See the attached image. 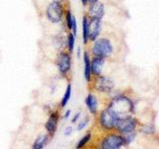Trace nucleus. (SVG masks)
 Segmentation results:
<instances>
[{
	"label": "nucleus",
	"instance_id": "cd10ccee",
	"mask_svg": "<svg viewBox=\"0 0 159 149\" xmlns=\"http://www.w3.org/2000/svg\"><path fill=\"white\" fill-rule=\"evenodd\" d=\"M81 2L84 6H87V5L89 4V0H81Z\"/></svg>",
	"mask_w": 159,
	"mask_h": 149
},
{
	"label": "nucleus",
	"instance_id": "5701e85b",
	"mask_svg": "<svg viewBox=\"0 0 159 149\" xmlns=\"http://www.w3.org/2000/svg\"><path fill=\"white\" fill-rule=\"evenodd\" d=\"M89 117H86V118H84L82 121H80V123L78 124V130H83V129H84L87 127V125L89 124Z\"/></svg>",
	"mask_w": 159,
	"mask_h": 149
},
{
	"label": "nucleus",
	"instance_id": "393cba45",
	"mask_svg": "<svg viewBox=\"0 0 159 149\" xmlns=\"http://www.w3.org/2000/svg\"><path fill=\"white\" fill-rule=\"evenodd\" d=\"M73 132V128L72 127H67L66 129H65V131H64V135L65 136H69V135H71Z\"/></svg>",
	"mask_w": 159,
	"mask_h": 149
},
{
	"label": "nucleus",
	"instance_id": "6ab92c4d",
	"mask_svg": "<svg viewBox=\"0 0 159 149\" xmlns=\"http://www.w3.org/2000/svg\"><path fill=\"white\" fill-rule=\"evenodd\" d=\"M75 42H76V36L73 33H69L67 37V47L70 53H73L75 49Z\"/></svg>",
	"mask_w": 159,
	"mask_h": 149
},
{
	"label": "nucleus",
	"instance_id": "c756f323",
	"mask_svg": "<svg viewBox=\"0 0 159 149\" xmlns=\"http://www.w3.org/2000/svg\"><path fill=\"white\" fill-rule=\"evenodd\" d=\"M80 55H81V48L79 47V49H78V57H80Z\"/></svg>",
	"mask_w": 159,
	"mask_h": 149
},
{
	"label": "nucleus",
	"instance_id": "bb28decb",
	"mask_svg": "<svg viewBox=\"0 0 159 149\" xmlns=\"http://www.w3.org/2000/svg\"><path fill=\"white\" fill-rule=\"evenodd\" d=\"M70 115H71V111H67L66 113H65V115H64V118H65V119H67Z\"/></svg>",
	"mask_w": 159,
	"mask_h": 149
},
{
	"label": "nucleus",
	"instance_id": "4468645a",
	"mask_svg": "<svg viewBox=\"0 0 159 149\" xmlns=\"http://www.w3.org/2000/svg\"><path fill=\"white\" fill-rule=\"evenodd\" d=\"M92 68H91V58L88 52L84 53V77L88 83L92 79Z\"/></svg>",
	"mask_w": 159,
	"mask_h": 149
},
{
	"label": "nucleus",
	"instance_id": "ddd939ff",
	"mask_svg": "<svg viewBox=\"0 0 159 149\" xmlns=\"http://www.w3.org/2000/svg\"><path fill=\"white\" fill-rule=\"evenodd\" d=\"M86 106L93 115H96L98 111V102L97 97L93 93H89L86 97Z\"/></svg>",
	"mask_w": 159,
	"mask_h": 149
},
{
	"label": "nucleus",
	"instance_id": "7ed1b4c3",
	"mask_svg": "<svg viewBox=\"0 0 159 149\" xmlns=\"http://www.w3.org/2000/svg\"><path fill=\"white\" fill-rule=\"evenodd\" d=\"M64 16V8L62 2L59 0H53L50 2L46 9V17L53 24H58L62 21Z\"/></svg>",
	"mask_w": 159,
	"mask_h": 149
},
{
	"label": "nucleus",
	"instance_id": "423d86ee",
	"mask_svg": "<svg viewBox=\"0 0 159 149\" xmlns=\"http://www.w3.org/2000/svg\"><path fill=\"white\" fill-rule=\"evenodd\" d=\"M99 146L102 149H119L124 146V141L121 134L111 133L104 137Z\"/></svg>",
	"mask_w": 159,
	"mask_h": 149
},
{
	"label": "nucleus",
	"instance_id": "f3484780",
	"mask_svg": "<svg viewBox=\"0 0 159 149\" xmlns=\"http://www.w3.org/2000/svg\"><path fill=\"white\" fill-rule=\"evenodd\" d=\"M71 96H72V86L69 84L67 88H66V92H65V93H64V97H63L62 101H61V106L62 107H66V106L70 102Z\"/></svg>",
	"mask_w": 159,
	"mask_h": 149
},
{
	"label": "nucleus",
	"instance_id": "b1692460",
	"mask_svg": "<svg viewBox=\"0 0 159 149\" xmlns=\"http://www.w3.org/2000/svg\"><path fill=\"white\" fill-rule=\"evenodd\" d=\"M72 33L76 36L77 32H78V24H77V19L75 16H73V20H72V28H71Z\"/></svg>",
	"mask_w": 159,
	"mask_h": 149
},
{
	"label": "nucleus",
	"instance_id": "39448f33",
	"mask_svg": "<svg viewBox=\"0 0 159 149\" xmlns=\"http://www.w3.org/2000/svg\"><path fill=\"white\" fill-rule=\"evenodd\" d=\"M137 125H138L137 119L132 117L131 115H128V116L118 118L116 129L117 130V132H119V134H124L127 132L135 131Z\"/></svg>",
	"mask_w": 159,
	"mask_h": 149
},
{
	"label": "nucleus",
	"instance_id": "f8f14e48",
	"mask_svg": "<svg viewBox=\"0 0 159 149\" xmlns=\"http://www.w3.org/2000/svg\"><path fill=\"white\" fill-rule=\"evenodd\" d=\"M106 63V59L102 57H93L91 61V68H92V74L94 77L101 76L102 73L103 65Z\"/></svg>",
	"mask_w": 159,
	"mask_h": 149
},
{
	"label": "nucleus",
	"instance_id": "9d476101",
	"mask_svg": "<svg viewBox=\"0 0 159 149\" xmlns=\"http://www.w3.org/2000/svg\"><path fill=\"white\" fill-rule=\"evenodd\" d=\"M104 5L102 2H94V3H89V10H88V15L89 18H98V19H102L104 16Z\"/></svg>",
	"mask_w": 159,
	"mask_h": 149
},
{
	"label": "nucleus",
	"instance_id": "7c9ffc66",
	"mask_svg": "<svg viewBox=\"0 0 159 149\" xmlns=\"http://www.w3.org/2000/svg\"><path fill=\"white\" fill-rule=\"evenodd\" d=\"M59 1H61V2H62V1H63V0H59Z\"/></svg>",
	"mask_w": 159,
	"mask_h": 149
},
{
	"label": "nucleus",
	"instance_id": "c85d7f7f",
	"mask_svg": "<svg viewBox=\"0 0 159 149\" xmlns=\"http://www.w3.org/2000/svg\"><path fill=\"white\" fill-rule=\"evenodd\" d=\"M99 0H89V3H94V2H98Z\"/></svg>",
	"mask_w": 159,
	"mask_h": 149
},
{
	"label": "nucleus",
	"instance_id": "f257e3e1",
	"mask_svg": "<svg viewBox=\"0 0 159 149\" xmlns=\"http://www.w3.org/2000/svg\"><path fill=\"white\" fill-rule=\"evenodd\" d=\"M107 108L118 118H120L131 115L134 111V104L131 99L126 96H116L109 102Z\"/></svg>",
	"mask_w": 159,
	"mask_h": 149
},
{
	"label": "nucleus",
	"instance_id": "a211bd4d",
	"mask_svg": "<svg viewBox=\"0 0 159 149\" xmlns=\"http://www.w3.org/2000/svg\"><path fill=\"white\" fill-rule=\"evenodd\" d=\"M121 135H122L123 141H124V146H127L134 141V139H135V137H136V132L131 131V132L121 134Z\"/></svg>",
	"mask_w": 159,
	"mask_h": 149
},
{
	"label": "nucleus",
	"instance_id": "20e7f679",
	"mask_svg": "<svg viewBox=\"0 0 159 149\" xmlns=\"http://www.w3.org/2000/svg\"><path fill=\"white\" fill-rule=\"evenodd\" d=\"M117 120H118V117L111 111H109L108 108L102 111L98 116L99 125H101L102 128H103L104 130H107V131H111L113 129H116Z\"/></svg>",
	"mask_w": 159,
	"mask_h": 149
},
{
	"label": "nucleus",
	"instance_id": "4be33fe9",
	"mask_svg": "<svg viewBox=\"0 0 159 149\" xmlns=\"http://www.w3.org/2000/svg\"><path fill=\"white\" fill-rule=\"evenodd\" d=\"M73 16L74 15L71 13V11L70 10H68V11L66 12V23H67V27L71 30L72 28V20H73Z\"/></svg>",
	"mask_w": 159,
	"mask_h": 149
},
{
	"label": "nucleus",
	"instance_id": "dca6fc26",
	"mask_svg": "<svg viewBox=\"0 0 159 149\" xmlns=\"http://www.w3.org/2000/svg\"><path fill=\"white\" fill-rule=\"evenodd\" d=\"M82 26H83V42L84 45H87L89 41V17L88 16H84Z\"/></svg>",
	"mask_w": 159,
	"mask_h": 149
},
{
	"label": "nucleus",
	"instance_id": "1a4fd4ad",
	"mask_svg": "<svg viewBox=\"0 0 159 149\" xmlns=\"http://www.w3.org/2000/svg\"><path fill=\"white\" fill-rule=\"evenodd\" d=\"M102 19L98 18H89V41H96L98 39L99 34L102 31Z\"/></svg>",
	"mask_w": 159,
	"mask_h": 149
},
{
	"label": "nucleus",
	"instance_id": "6e6552de",
	"mask_svg": "<svg viewBox=\"0 0 159 149\" xmlns=\"http://www.w3.org/2000/svg\"><path fill=\"white\" fill-rule=\"evenodd\" d=\"M56 65H57L58 70H59V72L61 73V74L66 76V74L70 72L71 66H72V60H71L70 54L66 53V52L59 54L57 61H56Z\"/></svg>",
	"mask_w": 159,
	"mask_h": 149
},
{
	"label": "nucleus",
	"instance_id": "0eeeda50",
	"mask_svg": "<svg viewBox=\"0 0 159 149\" xmlns=\"http://www.w3.org/2000/svg\"><path fill=\"white\" fill-rule=\"evenodd\" d=\"M94 88L99 93H109L114 88V82L112 79L101 74V76L97 77L96 81H94Z\"/></svg>",
	"mask_w": 159,
	"mask_h": 149
},
{
	"label": "nucleus",
	"instance_id": "412c9836",
	"mask_svg": "<svg viewBox=\"0 0 159 149\" xmlns=\"http://www.w3.org/2000/svg\"><path fill=\"white\" fill-rule=\"evenodd\" d=\"M141 131L144 134H147V135H151V134H153L154 132H155V127H154L152 124H145V125L142 127Z\"/></svg>",
	"mask_w": 159,
	"mask_h": 149
},
{
	"label": "nucleus",
	"instance_id": "9b49d317",
	"mask_svg": "<svg viewBox=\"0 0 159 149\" xmlns=\"http://www.w3.org/2000/svg\"><path fill=\"white\" fill-rule=\"evenodd\" d=\"M59 118H60V115L57 111H53L51 114H50L48 121L46 122V124H45V127H46L47 132L50 136H53L55 132L57 131Z\"/></svg>",
	"mask_w": 159,
	"mask_h": 149
},
{
	"label": "nucleus",
	"instance_id": "2eb2a0df",
	"mask_svg": "<svg viewBox=\"0 0 159 149\" xmlns=\"http://www.w3.org/2000/svg\"><path fill=\"white\" fill-rule=\"evenodd\" d=\"M49 138L50 135L49 134H42L39 137H37L36 140L34 141L32 147L34 149H43L47 146V144L49 142Z\"/></svg>",
	"mask_w": 159,
	"mask_h": 149
},
{
	"label": "nucleus",
	"instance_id": "f03ea898",
	"mask_svg": "<svg viewBox=\"0 0 159 149\" xmlns=\"http://www.w3.org/2000/svg\"><path fill=\"white\" fill-rule=\"evenodd\" d=\"M112 52V44L108 39L102 38L93 41V45L92 47V54L93 55V57H102L107 59L111 56Z\"/></svg>",
	"mask_w": 159,
	"mask_h": 149
},
{
	"label": "nucleus",
	"instance_id": "aec40b11",
	"mask_svg": "<svg viewBox=\"0 0 159 149\" xmlns=\"http://www.w3.org/2000/svg\"><path fill=\"white\" fill-rule=\"evenodd\" d=\"M91 138H92V134L91 133H88V134H86V135H84L81 138V140L78 142L76 147L77 148H83V147H84L89 143V141L91 140Z\"/></svg>",
	"mask_w": 159,
	"mask_h": 149
},
{
	"label": "nucleus",
	"instance_id": "a878e982",
	"mask_svg": "<svg viewBox=\"0 0 159 149\" xmlns=\"http://www.w3.org/2000/svg\"><path fill=\"white\" fill-rule=\"evenodd\" d=\"M80 116H81V112H77V113L74 115V117L72 118V122H73V123H76V122L79 120Z\"/></svg>",
	"mask_w": 159,
	"mask_h": 149
}]
</instances>
